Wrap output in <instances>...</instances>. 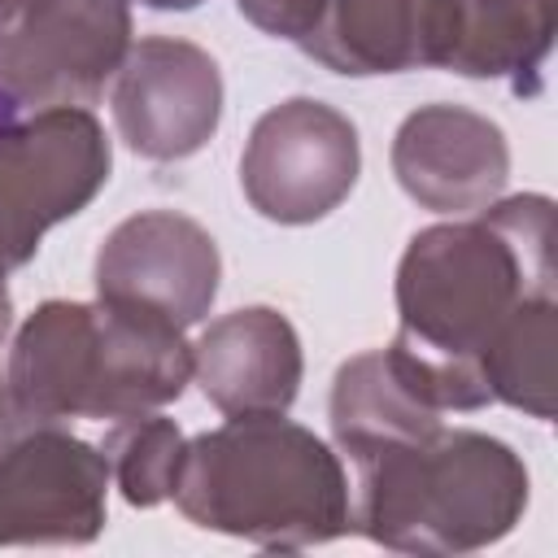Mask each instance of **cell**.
<instances>
[{
  "label": "cell",
  "mask_w": 558,
  "mask_h": 558,
  "mask_svg": "<svg viewBox=\"0 0 558 558\" xmlns=\"http://www.w3.org/2000/svg\"><path fill=\"white\" fill-rule=\"evenodd\" d=\"M549 201L519 196L480 222L432 227L410 240L397 275L401 331L388 362L432 410H475L493 392L484 353L510 314L549 296Z\"/></svg>",
  "instance_id": "cell-1"
},
{
  "label": "cell",
  "mask_w": 558,
  "mask_h": 558,
  "mask_svg": "<svg viewBox=\"0 0 558 558\" xmlns=\"http://www.w3.org/2000/svg\"><path fill=\"white\" fill-rule=\"evenodd\" d=\"M192 349L183 327L131 301H48L17 331L9 362L13 410L35 423L135 418L183 392Z\"/></svg>",
  "instance_id": "cell-2"
},
{
  "label": "cell",
  "mask_w": 558,
  "mask_h": 558,
  "mask_svg": "<svg viewBox=\"0 0 558 558\" xmlns=\"http://www.w3.org/2000/svg\"><path fill=\"white\" fill-rule=\"evenodd\" d=\"M174 497L201 527L275 549L318 545L349 527L336 453L279 414H235L183 445Z\"/></svg>",
  "instance_id": "cell-3"
},
{
  "label": "cell",
  "mask_w": 558,
  "mask_h": 558,
  "mask_svg": "<svg viewBox=\"0 0 558 558\" xmlns=\"http://www.w3.org/2000/svg\"><path fill=\"white\" fill-rule=\"evenodd\" d=\"M357 462V523L392 549H475L510 532L527 501V475L501 440L427 432Z\"/></svg>",
  "instance_id": "cell-4"
},
{
  "label": "cell",
  "mask_w": 558,
  "mask_h": 558,
  "mask_svg": "<svg viewBox=\"0 0 558 558\" xmlns=\"http://www.w3.org/2000/svg\"><path fill=\"white\" fill-rule=\"evenodd\" d=\"M126 35V0H0V92L17 109H87L118 74Z\"/></svg>",
  "instance_id": "cell-5"
},
{
  "label": "cell",
  "mask_w": 558,
  "mask_h": 558,
  "mask_svg": "<svg viewBox=\"0 0 558 558\" xmlns=\"http://www.w3.org/2000/svg\"><path fill=\"white\" fill-rule=\"evenodd\" d=\"M105 179L109 144L83 105L0 126V275L22 266L39 235L78 214Z\"/></svg>",
  "instance_id": "cell-6"
},
{
  "label": "cell",
  "mask_w": 558,
  "mask_h": 558,
  "mask_svg": "<svg viewBox=\"0 0 558 558\" xmlns=\"http://www.w3.org/2000/svg\"><path fill=\"white\" fill-rule=\"evenodd\" d=\"M357 179V131L323 100H283L248 135L240 157L244 196L262 218L314 222L336 209Z\"/></svg>",
  "instance_id": "cell-7"
},
{
  "label": "cell",
  "mask_w": 558,
  "mask_h": 558,
  "mask_svg": "<svg viewBox=\"0 0 558 558\" xmlns=\"http://www.w3.org/2000/svg\"><path fill=\"white\" fill-rule=\"evenodd\" d=\"M109 462L61 432L0 449V545H78L105 523Z\"/></svg>",
  "instance_id": "cell-8"
},
{
  "label": "cell",
  "mask_w": 558,
  "mask_h": 558,
  "mask_svg": "<svg viewBox=\"0 0 558 558\" xmlns=\"http://www.w3.org/2000/svg\"><path fill=\"white\" fill-rule=\"evenodd\" d=\"M222 113V78L209 52L183 39H140L113 83V122L122 140L153 157L179 161L196 153Z\"/></svg>",
  "instance_id": "cell-9"
},
{
  "label": "cell",
  "mask_w": 558,
  "mask_h": 558,
  "mask_svg": "<svg viewBox=\"0 0 558 558\" xmlns=\"http://www.w3.org/2000/svg\"><path fill=\"white\" fill-rule=\"evenodd\" d=\"M96 292L148 305L187 327L209 310L218 292V248L183 214H135L105 240L96 257Z\"/></svg>",
  "instance_id": "cell-10"
},
{
  "label": "cell",
  "mask_w": 558,
  "mask_h": 558,
  "mask_svg": "<svg viewBox=\"0 0 558 558\" xmlns=\"http://www.w3.org/2000/svg\"><path fill=\"white\" fill-rule=\"evenodd\" d=\"M458 0H327L301 48L336 74L449 65L458 44Z\"/></svg>",
  "instance_id": "cell-11"
},
{
  "label": "cell",
  "mask_w": 558,
  "mask_h": 558,
  "mask_svg": "<svg viewBox=\"0 0 558 558\" xmlns=\"http://www.w3.org/2000/svg\"><path fill=\"white\" fill-rule=\"evenodd\" d=\"M392 170L397 183L436 214L484 209L506 183V140L471 109L432 105L401 122Z\"/></svg>",
  "instance_id": "cell-12"
},
{
  "label": "cell",
  "mask_w": 558,
  "mask_h": 558,
  "mask_svg": "<svg viewBox=\"0 0 558 558\" xmlns=\"http://www.w3.org/2000/svg\"><path fill=\"white\" fill-rule=\"evenodd\" d=\"M192 371L222 414H283L301 384V344L283 314L253 305L218 318L192 349Z\"/></svg>",
  "instance_id": "cell-13"
},
{
  "label": "cell",
  "mask_w": 558,
  "mask_h": 558,
  "mask_svg": "<svg viewBox=\"0 0 558 558\" xmlns=\"http://www.w3.org/2000/svg\"><path fill=\"white\" fill-rule=\"evenodd\" d=\"M331 427L349 458H366L384 445L418 440L440 427V410L418 401L392 371L388 353H362L340 366L331 392Z\"/></svg>",
  "instance_id": "cell-14"
},
{
  "label": "cell",
  "mask_w": 558,
  "mask_h": 558,
  "mask_svg": "<svg viewBox=\"0 0 558 558\" xmlns=\"http://www.w3.org/2000/svg\"><path fill=\"white\" fill-rule=\"evenodd\" d=\"M458 44L449 65L458 74H536L549 48V0H458Z\"/></svg>",
  "instance_id": "cell-15"
},
{
  "label": "cell",
  "mask_w": 558,
  "mask_h": 558,
  "mask_svg": "<svg viewBox=\"0 0 558 558\" xmlns=\"http://www.w3.org/2000/svg\"><path fill=\"white\" fill-rule=\"evenodd\" d=\"M105 462L118 475V488L131 506H157L174 497L179 462H183V436L161 414H135L122 418L105 440Z\"/></svg>",
  "instance_id": "cell-16"
},
{
  "label": "cell",
  "mask_w": 558,
  "mask_h": 558,
  "mask_svg": "<svg viewBox=\"0 0 558 558\" xmlns=\"http://www.w3.org/2000/svg\"><path fill=\"white\" fill-rule=\"evenodd\" d=\"M235 4H240V13H244L253 26H262L266 35L296 39V44L318 26V17H323V9H327V0H235Z\"/></svg>",
  "instance_id": "cell-17"
},
{
  "label": "cell",
  "mask_w": 558,
  "mask_h": 558,
  "mask_svg": "<svg viewBox=\"0 0 558 558\" xmlns=\"http://www.w3.org/2000/svg\"><path fill=\"white\" fill-rule=\"evenodd\" d=\"M140 4H148V9H192L201 0H140Z\"/></svg>",
  "instance_id": "cell-18"
},
{
  "label": "cell",
  "mask_w": 558,
  "mask_h": 558,
  "mask_svg": "<svg viewBox=\"0 0 558 558\" xmlns=\"http://www.w3.org/2000/svg\"><path fill=\"white\" fill-rule=\"evenodd\" d=\"M0 427H4V397H0Z\"/></svg>",
  "instance_id": "cell-19"
}]
</instances>
